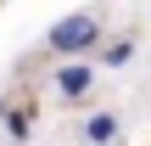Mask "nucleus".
<instances>
[{
	"label": "nucleus",
	"instance_id": "nucleus-1",
	"mask_svg": "<svg viewBox=\"0 0 151 146\" xmlns=\"http://www.w3.org/2000/svg\"><path fill=\"white\" fill-rule=\"evenodd\" d=\"M95 45H101V17H95V11L62 17V23L45 34V51H50V56H67V62H73V56H90Z\"/></svg>",
	"mask_w": 151,
	"mask_h": 146
},
{
	"label": "nucleus",
	"instance_id": "nucleus-2",
	"mask_svg": "<svg viewBox=\"0 0 151 146\" xmlns=\"http://www.w3.org/2000/svg\"><path fill=\"white\" fill-rule=\"evenodd\" d=\"M90 90H95V62L90 56H73V62L56 68V96L62 101H84Z\"/></svg>",
	"mask_w": 151,
	"mask_h": 146
},
{
	"label": "nucleus",
	"instance_id": "nucleus-3",
	"mask_svg": "<svg viewBox=\"0 0 151 146\" xmlns=\"http://www.w3.org/2000/svg\"><path fill=\"white\" fill-rule=\"evenodd\" d=\"M84 141H90V146H112V141H118V113H106V107L90 113V118H84Z\"/></svg>",
	"mask_w": 151,
	"mask_h": 146
},
{
	"label": "nucleus",
	"instance_id": "nucleus-4",
	"mask_svg": "<svg viewBox=\"0 0 151 146\" xmlns=\"http://www.w3.org/2000/svg\"><path fill=\"white\" fill-rule=\"evenodd\" d=\"M101 62H106V68H129V62H134V39H129V34H123V39H106V45H101Z\"/></svg>",
	"mask_w": 151,
	"mask_h": 146
},
{
	"label": "nucleus",
	"instance_id": "nucleus-5",
	"mask_svg": "<svg viewBox=\"0 0 151 146\" xmlns=\"http://www.w3.org/2000/svg\"><path fill=\"white\" fill-rule=\"evenodd\" d=\"M6 135L11 141H28V113H6Z\"/></svg>",
	"mask_w": 151,
	"mask_h": 146
},
{
	"label": "nucleus",
	"instance_id": "nucleus-6",
	"mask_svg": "<svg viewBox=\"0 0 151 146\" xmlns=\"http://www.w3.org/2000/svg\"><path fill=\"white\" fill-rule=\"evenodd\" d=\"M0 113H6V107H0Z\"/></svg>",
	"mask_w": 151,
	"mask_h": 146
}]
</instances>
